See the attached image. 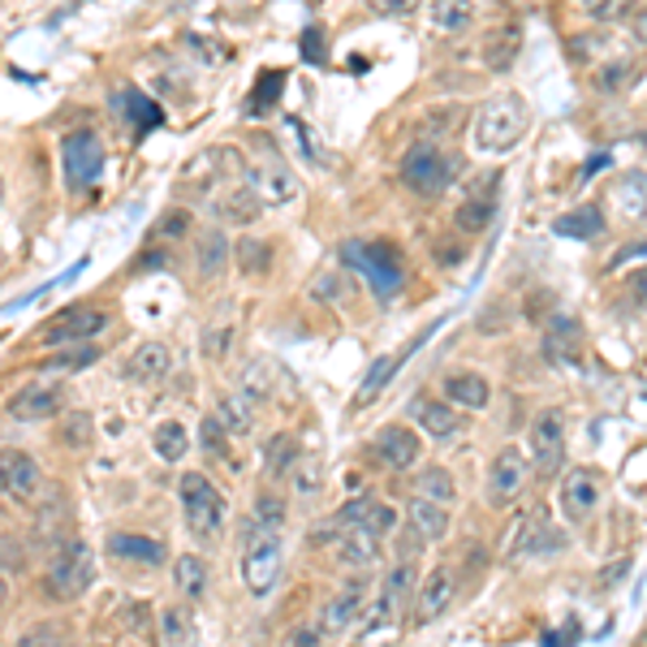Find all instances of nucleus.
Returning <instances> with one entry per match:
<instances>
[{"mask_svg": "<svg viewBox=\"0 0 647 647\" xmlns=\"http://www.w3.org/2000/svg\"><path fill=\"white\" fill-rule=\"evenodd\" d=\"M526 125H531V113L518 95H492L475 113V147L487 156H505L510 147L523 143Z\"/></svg>", "mask_w": 647, "mask_h": 647, "instance_id": "f257e3e1", "label": "nucleus"}, {"mask_svg": "<svg viewBox=\"0 0 647 647\" xmlns=\"http://www.w3.org/2000/svg\"><path fill=\"white\" fill-rule=\"evenodd\" d=\"M177 492H182V514H186L191 535L203 540V544H216L220 531H225V496H220V487L212 484L203 471H186Z\"/></svg>", "mask_w": 647, "mask_h": 647, "instance_id": "f03ea898", "label": "nucleus"}, {"mask_svg": "<svg viewBox=\"0 0 647 647\" xmlns=\"http://www.w3.org/2000/svg\"><path fill=\"white\" fill-rule=\"evenodd\" d=\"M458 173H462V161L453 152H445L441 143H414L402 161V182L423 199L445 195L449 186L458 182Z\"/></svg>", "mask_w": 647, "mask_h": 647, "instance_id": "7ed1b4c3", "label": "nucleus"}, {"mask_svg": "<svg viewBox=\"0 0 647 647\" xmlns=\"http://www.w3.org/2000/svg\"><path fill=\"white\" fill-rule=\"evenodd\" d=\"M91 578H95V557H91V548H86L82 540H70V544H61V553L48 562L43 592H48L52 600H79L82 592L91 587Z\"/></svg>", "mask_w": 647, "mask_h": 647, "instance_id": "20e7f679", "label": "nucleus"}, {"mask_svg": "<svg viewBox=\"0 0 647 647\" xmlns=\"http://www.w3.org/2000/svg\"><path fill=\"white\" fill-rule=\"evenodd\" d=\"M346 264L355 273H363V281L380 294V298H393L402 289V259L389 243H350L346 250Z\"/></svg>", "mask_w": 647, "mask_h": 647, "instance_id": "39448f33", "label": "nucleus"}, {"mask_svg": "<svg viewBox=\"0 0 647 647\" xmlns=\"http://www.w3.org/2000/svg\"><path fill=\"white\" fill-rule=\"evenodd\" d=\"M281 540L273 531L250 523V540H246V553H243V583L250 596H268L281 578Z\"/></svg>", "mask_w": 647, "mask_h": 647, "instance_id": "423d86ee", "label": "nucleus"}, {"mask_svg": "<svg viewBox=\"0 0 647 647\" xmlns=\"http://www.w3.org/2000/svg\"><path fill=\"white\" fill-rule=\"evenodd\" d=\"M61 168H65V182L70 191H91L104 173V143L95 130H74L65 134L61 143Z\"/></svg>", "mask_w": 647, "mask_h": 647, "instance_id": "0eeeda50", "label": "nucleus"}, {"mask_svg": "<svg viewBox=\"0 0 647 647\" xmlns=\"http://www.w3.org/2000/svg\"><path fill=\"white\" fill-rule=\"evenodd\" d=\"M246 186L259 203H289L298 195V177L285 168L273 147H264L255 161H246Z\"/></svg>", "mask_w": 647, "mask_h": 647, "instance_id": "6e6552de", "label": "nucleus"}, {"mask_svg": "<svg viewBox=\"0 0 647 647\" xmlns=\"http://www.w3.org/2000/svg\"><path fill=\"white\" fill-rule=\"evenodd\" d=\"M410 583H414V566L405 562L389 574V583H384V592L371 600V608L363 613V622H359V639H376V635H384L393 622H398V613H402L405 596H410Z\"/></svg>", "mask_w": 647, "mask_h": 647, "instance_id": "1a4fd4ad", "label": "nucleus"}, {"mask_svg": "<svg viewBox=\"0 0 647 647\" xmlns=\"http://www.w3.org/2000/svg\"><path fill=\"white\" fill-rule=\"evenodd\" d=\"M109 328V316L100 307H65L61 316H52L43 328V341L48 346H74V341H91Z\"/></svg>", "mask_w": 647, "mask_h": 647, "instance_id": "9d476101", "label": "nucleus"}, {"mask_svg": "<svg viewBox=\"0 0 647 647\" xmlns=\"http://www.w3.org/2000/svg\"><path fill=\"white\" fill-rule=\"evenodd\" d=\"M371 453H376V462H380L384 471H410V466L423 458V441H419L414 428L389 423V428H380V437L371 441Z\"/></svg>", "mask_w": 647, "mask_h": 647, "instance_id": "9b49d317", "label": "nucleus"}, {"mask_svg": "<svg viewBox=\"0 0 647 647\" xmlns=\"http://www.w3.org/2000/svg\"><path fill=\"white\" fill-rule=\"evenodd\" d=\"M531 453H535V471L540 475H557L562 462H566V428L562 419L548 410L531 423Z\"/></svg>", "mask_w": 647, "mask_h": 647, "instance_id": "f8f14e48", "label": "nucleus"}, {"mask_svg": "<svg viewBox=\"0 0 647 647\" xmlns=\"http://www.w3.org/2000/svg\"><path fill=\"white\" fill-rule=\"evenodd\" d=\"M40 492V462L22 449H0V496L31 501Z\"/></svg>", "mask_w": 647, "mask_h": 647, "instance_id": "ddd939ff", "label": "nucleus"}, {"mask_svg": "<svg viewBox=\"0 0 647 647\" xmlns=\"http://www.w3.org/2000/svg\"><path fill=\"white\" fill-rule=\"evenodd\" d=\"M526 480V462L523 453L510 445L501 449L496 458H492V471H487V501L501 510V505H510L514 496H518V487H523Z\"/></svg>", "mask_w": 647, "mask_h": 647, "instance_id": "4468645a", "label": "nucleus"}, {"mask_svg": "<svg viewBox=\"0 0 647 647\" xmlns=\"http://www.w3.org/2000/svg\"><path fill=\"white\" fill-rule=\"evenodd\" d=\"M337 526H363L376 540H384V535L398 531V510L384 505V501H376V496H355V501L337 514Z\"/></svg>", "mask_w": 647, "mask_h": 647, "instance_id": "2eb2a0df", "label": "nucleus"}, {"mask_svg": "<svg viewBox=\"0 0 647 647\" xmlns=\"http://www.w3.org/2000/svg\"><path fill=\"white\" fill-rule=\"evenodd\" d=\"M367 605V587L363 583H350V587H341L320 613V635L324 639H337V635H346L355 622H359V613Z\"/></svg>", "mask_w": 647, "mask_h": 647, "instance_id": "dca6fc26", "label": "nucleus"}, {"mask_svg": "<svg viewBox=\"0 0 647 647\" xmlns=\"http://www.w3.org/2000/svg\"><path fill=\"white\" fill-rule=\"evenodd\" d=\"M61 405H65V389L61 384H35V389H22V393L9 398V414L18 423H40V419L61 414Z\"/></svg>", "mask_w": 647, "mask_h": 647, "instance_id": "f3484780", "label": "nucleus"}, {"mask_svg": "<svg viewBox=\"0 0 647 647\" xmlns=\"http://www.w3.org/2000/svg\"><path fill=\"white\" fill-rule=\"evenodd\" d=\"M410 419L432 437V441H449V437H458L462 432V410L445 398H419V402L410 405Z\"/></svg>", "mask_w": 647, "mask_h": 647, "instance_id": "a211bd4d", "label": "nucleus"}, {"mask_svg": "<svg viewBox=\"0 0 647 647\" xmlns=\"http://www.w3.org/2000/svg\"><path fill=\"white\" fill-rule=\"evenodd\" d=\"M496 173H487L484 182L462 199V207H458V229L462 234H480V229H487L492 220H496Z\"/></svg>", "mask_w": 647, "mask_h": 647, "instance_id": "6ab92c4d", "label": "nucleus"}, {"mask_svg": "<svg viewBox=\"0 0 647 647\" xmlns=\"http://www.w3.org/2000/svg\"><path fill=\"white\" fill-rule=\"evenodd\" d=\"M600 505V480L592 471H569L562 480V510L569 523H583Z\"/></svg>", "mask_w": 647, "mask_h": 647, "instance_id": "aec40b11", "label": "nucleus"}, {"mask_svg": "<svg viewBox=\"0 0 647 647\" xmlns=\"http://www.w3.org/2000/svg\"><path fill=\"white\" fill-rule=\"evenodd\" d=\"M168 371H173V350H168L164 341H143V346L134 350L130 367H125V376L138 380V384H161Z\"/></svg>", "mask_w": 647, "mask_h": 647, "instance_id": "412c9836", "label": "nucleus"}, {"mask_svg": "<svg viewBox=\"0 0 647 647\" xmlns=\"http://www.w3.org/2000/svg\"><path fill=\"white\" fill-rule=\"evenodd\" d=\"M453 600V569L437 566L428 578H423V592H419V608H414V617H419V626H428V622H437L441 613L449 608Z\"/></svg>", "mask_w": 647, "mask_h": 647, "instance_id": "4be33fe9", "label": "nucleus"}, {"mask_svg": "<svg viewBox=\"0 0 647 647\" xmlns=\"http://www.w3.org/2000/svg\"><path fill=\"white\" fill-rule=\"evenodd\" d=\"M109 553L122 557L130 566H143V569H156L164 566V544L147 540V535H125V531H113L109 535Z\"/></svg>", "mask_w": 647, "mask_h": 647, "instance_id": "5701e85b", "label": "nucleus"}, {"mask_svg": "<svg viewBox=\"0 0 647 647\" xmlns=\"http://www.w3.org/2000/svg\"><path fill=\"white\" fill-rule=\"evenodd\" d=\"M337 557L346 566H376L380 562V540L371 531H363V526H341L337 531Z\"/></svg>", "mask_w": 647, "mask_h": 647, "instance_id": "b1692460", "label": "nucleus"}, {"mask_svg": "<svg viewBox=\"0 0 647 647\" xmlns=\"http://www.w3.org/2000/svg\"><path fill=\"white\" fill-rule=\"evenodd\" d=\"M410 531L419 535V544H437V540H445L449 505H437V501L414 496V501H410Z\"/></svg>", "mask_w": 647, "mask_h": 647, "instance_id": "393cba45", "label": "nucleus"}, {"mask_svg": "<svg viewBox=\"0 0 647 647\" xmlns=\"http://www.w3.org/2000/svg\"><path fill=\"white\" fill-rule=\"evenodd\" d=\"M445 402H453L458 410H484L492 402V389L475 371H453L445 380Z\"/></svg>", "mask_w": 647, "mask_h": 647, "instance_id": "a878e982", "label": "nucleus"}, {"mask_svg": "<svg viewBox=\"0 0 647 647\" xmlns=\"http://www.w3.org/2000/svg\"><path fill=\"white\" fill-rule=\"evenodd\" d=\"M229 259H234V246H229V238H225L220 229H203L199 234V277L216 281V277L229 268Z\"/></svg>", "mask_w": 647, "mask_h": 647, "instance_id": "bb28decb", "label": "nucleus"}, {"mask_svg": "<svg viewBox=\"0 0 647 647\" xmlns=\"http://www.w3.org/2000/svg\"><path fill=\"white\" fill-rule=\"evenodd\" d=\"M428 18L437 31H466L475 22V0H428Z\"/></svg>", "mask_w": 647, "mask_h": 647, "instance_id": "cd10ccee", "label": "nucleus"}, {"mask_svg": "<svg viewBox=\"0 0 647 647\" xmlns=\"http://www.w3.org/2000/svg\"><path fill=\"white\" fill-rule=\"evenodd\" d=\"M195 635H199V626H195V613L186 605H173L161 613L164 647H195Z\"/></svg>", "mask_w": 647, "mask_h": 647, "instance_id": "c85d7f7f", "label": "nucleus"}, {"mask_svg": "<svg viewBox=\"0 0 647 647\" xmlns=\"http://www.w3.org/2000/svg\"><path fill=\"white\" fill-rule=\"evenodd\" d=\"M229 437H246L250 428H255V414H250V402H246L243 393H220L216 398V414H212Z\"/></svg>", "mask_w": 647, "mask_h": 647, "instance_id": "c756f323", "label": "nucleus"}, {"mask_svg": "<svg viewBox=\"0 0 647 647\" xmlns=\"http://www.w3.org/2000/svg\"><path fill=\"white\" fill-rule=\"evenodd\" d=\"M617 212L626 220H644L647 216V173L644 168H630L617 186Z\"/></svg>", "mask_w": 647, "mask_h": 647, "instance_id": "7c9ffc66", "label": "nucleus"}, {"mask_svg": "<svg viewBox=\"0 0 647 647\" xmlns=\"http://www.w3.org/2000/svg\"><path fill=\"white\" fill-rule=\"evenodd\" d=\"M518 27H496L492 35H487V48H484V65L487 70H496V74H505L510 65H514V57H518Z\"/></svg>", "mask_w": 647, "mask_h": 647, "instance_id": "2f4dec72", "label": "nucleus"}, {"mask_svg": "<svg viewBox=\"0 0 647 647\" xmlns=\"http://www.w3.org/2000/svg\"><path fill=\"white\" fill-rule=\"evenodd\" d=\"M414 496L437 501V505H453L458 484H453V475H449L445 466H428V471H419V480H414Z\"/></svg>", "mask_w": 647, "mask_h": 647, "instance_id": "473e14b6", "label": "nucleus"}, {"mask_svg": "<svg viewBox=\"0 0 647 647\" xmlns=\"http://www.w3.org/2000/svg\"><path fill=\"white\" fill-rule=\"evenodd\" d=\"M173 578H177V592L186 600H203V592H207V562L195 557V553H186V557H177Z\"/></svg>", "mask_w": 647, "mask_h": 647, "instance_id": "72a5a7b5", "label": "nucleus"}, {"mask_svg": "<svg viewBox=\"0 0 647 647\" xmlns=\"http://www.w3.org/2000/svg\"><path fill=\"white\" fill-rule=\"evenodd\" d=\"M402 359L405 355H384V359H376V367L367 371V380H363V389H359V398H355V405L363 410V405H371L380 393H384V384L393 380V371L402 367Z\"/></svg>", "mask_w": 647, "mask_h": 647, "instance_id": "f704fd0d", "label": "nucleus"}, {"mask_svg": "<svg viewBox=\"0 0 647 647\" xmlns=\"http://www.w3.org/2000/svg\"><path fill=\"white\" fill-rule=\"evenodd\" d=\"M152 449L161 453L164 462H182L186 449H191V437H186V428H182L177 419H164L161 428L152 432Z\"/></svg>", "mask_w": 647, "mask_h": 647, "instance_id": "c9c22d12", "label": "nucleus"}, {"mask_svg": "<svg viewBox=\"0 0 647 647\" xmlns=\"http://www.w3.org/2000/svg\"><path fill=\"white\" fill-rule=\"evenodd\" d=\"M557 234H566V238H596V234H605V216H600V207H578V212H566L562 220H557Z\"/></svg>", "mask_w": 647, "mask_h": 647, "instance_id": "e433bc0d", "label": "nucleus"}, {"mask_svg": "<svg viewBox=\"0 0 647 647\" xmlns=\"http://www.w3.org/2000/svg\"><path fill=\"white\" fill-rule=\"evenodd\" d=\"M285 86V74L281 70H273V74H259V82H255V95L246 100V117H259L268 104H277V95H281Z\"/></svg>", "mask_w": 647, "mask_h": 647, "instance_id": "4c0bfd02", "label": "nucleus"}, {"mask_svg": "<svg viewBox=\"0 0 647 647\" xmlns=\"http://www.w3.org/2000/svg\"><path fill=\"white\" fill-rule=\"evenodd\" d=\"M264 458H268V475L277 480V475H289V471H294V462H298L302 453H298V445H294L289 437H273L268 449H264Z\"/></svg>", "mask_w": 647, "mask_h": 647, "instance_id": "58836bf2", "label": "nucleus"}, {"mask_svg": "<svg viewBox=\"0 0 647 647\" xmlns=\"http://www.w3.org/2000/svg\"><path fill=\"white\" fill-rule=\"evenodd\" d=\"M259 212V199L250 195V186H234V195L220 203V216H234V225H250Z\"/></svg>", "mask_w": 647, "mask_h": 647, "instance_id": "ea45409f", "label": "nucleus"}, {"mask_svg": "<svg viewBox=\"0 0 647 647\" xmlns=\"http://www.w3.org/2000/svg\"><path fill=\"white\" fill-rule=\"evenodd\" d=\"M268 393H273V384H268V367L264 363H250L243 376V398L250 405H264L268 402Z\"/></svg>", "mask_w": 647, "mask_h": 647, "instance_id": "a19ab883", "label": "nucleus"}, {"mask_svg": "<svg viewBox=\"0 0 647 647\" xmlns=\"http://www.w3.org/2000/svg\"><path fill=\"white\" fill-rule=\"evenodd\" d=\"M255 526H264V531H281L285 526V505H281V496H273V492H264L259 501H255Z\"/></svg>", "mask_w": 647, "mask_h": 647, "instance_id": "79ce46f5", "label": "nucleus"}, {"mask_svg": "<svg viewBox=\"0 0 647 647\" xmlns=\"http://www.w3.org/2000/svg\"><path fill=\"white\" fill-rule=\"evenodd\" d=\"M225 441H234V437H229V432H225V428H220L216 419H207V423H203V449H207V453H212L216 462L234 466V462H229V445H225Z\"/></svg>", "mask_w": 647, "mask_h": 647, "instance_id": "37998d69", "label": "nucleus"}, {"mask_svg": "<svg viewBox=\"0 0 647 647\" xmlns=\"http://www.w3.org/2000/svg\"><path fill=\"white\" fill-rule=\"evenodd\" d=\"M289 475H294V487H298V492H307V496H311V492H320L324 471H320V462H316V458H298Z\"/></svg>", "mask_w": 647, "mask_h": 647, "instance_id": "c03bdc74", "label": "nucleus"}, {"mask_svg": "<svg viewBox=\"0 0 647 647\" xmlns=\"http://www.w3.org/2000/svg\"><path fill=\"white\" fill-rule=\"evenodd\" d=\"M234 255H238V264H243L246 273H255V277H259V273L273 264V250H268L264 243H243L238 250H234Z\"/></svg>", "mask_w": 647, "mask_h": 647, "instance_id": "a18cd8bd", "label": "nucleus"}, {"mask_svg": "<svg viewBox=\"0 0 647 647\" xmlns=\"http://www.w3.org/2000/svg\"><path fill=\"white\" fill-rule=\"evenodd\" d=\"M100 359V350H91V346H79V350H70V355H57L48 371H79V367H91Z\"/></svg>", "mask_w": 647, "mask_h": 647, "instance_id": "49530a36", "label": "nucleus"}, {"mask_svg": "<svg viewBox=\"0 0 647 647\" xmlns=\"http://www.w3.org/2000/svg\"><path fill=\"white\" fill-rule=\"evenodd\" d=\"M583 9H587L596 22H613V18H622V13L630 9V0H583Z\"/></svg>", "mask_w": 647, "mask_h": 647, "instance_id": "de8ad7c7", "label": "nucleus"}, {"mask_svg": "<svg viewBox=\"0 0 647 647\" xmlns=\"http://www.w3.org/2000/svg\"><path fill=\"white\" fill-rule=\"evenodd\" d=\"M346 277H337V273H324L320 281H316V298H324V302H341L346 298Z\"/></svg>", "mask_w": 647, "mask_h": 647, "instance_id": "09e8293b", "label": "nucleus"}, {"mask_svg": "<svg viewBox=\"0 0 647 647\" xmlns=\"http://www.w3.org/2000/svg\"><path fill=\"white\" fill-rule=\"evenodd\" d=\"M320 626H294V630H285L281 647H320Z\"/></svg>", "mask_w": 647, "mask_h": 647, "instance_id": "8fccbe9b", "label": "nucleus"}, {"mask_svg": "<svg viewBox=\"0 0 647 647\" xmlns=\"http://www.w3.org/2000/svg\"><path fill=\"white\" fill-rule=\"evenodd\" d=\"M229 337H234V324L216 320V328H212V341H207L212 359H225V350H229Z\"/></svg>", "mask_w": 647, "mask_h": 647, "instance_id": "3c124183", "label": "nucleus"}, {"mask_svg": "<svg viewBox=\"0 0 647 647\" xmlns=\"http://www.w3.org/2000/svg\"><path fill=\"white\" fill-rule=\"evenodd\" d=\"M367 4H371L376 13H384V18H405V13H410L419 0H367Z\"/></svg>", "mask_w": 647, "mask_h": 647, "instance_id": "603ef678", "label": "nucleus"}, {"mask_svg": "<svg viewBox=\"0 0 647 647\" xmlns=\"http://www.w3.org/2000/svg\"><path fill=\"white\" fill-rule=\"evenodd\" d=\"M186 220H191V212H168L161 220V234L164 238H177V234H186Z\"/></svg>", "mask_w": 647, "mask_h": 647, "instance_id": "864d4df0", "label": "nucleus"}, {"mask_svg": "<svg viewBox=\"0 0 647 647\" xmlns=\"http://www.w3.org/2000/svg\"><path fill=\"white\" fill-rule=\"evenodd\" d=\"M324 35H320V27H311L307 35H302V48H307V61H324Z\"/></svg>", "mask_w": 647, "mask_h": 647, "instance_id": "5fc2aeb1", "label": "nucleus"}, {"mask_svg": "<svg viewBox=\"0 0 647 647\" xmlns=\"http://www.w3.org/2000/svg\"><path fill=\"white\" fill-rule=\"evenodd\" d=\"M86 428H91V419H86V414H74V419H70L65 441H70V445H82V441H86Z\"/></svg>", "mask_w": 647, "mask_h": 647, "instance_id": "6e6d98bb", "label": "nucleus"}, {"mask_svg": "<svg viewBox=\"0 0 647 647\" xmlns=\"http://www.w3.org/2000/svg\"><path fill=\"white\" fill-rule=\"evenodd\" d=\"M630 259H647V246H626L622 255H613V264H608V268H622V264H630Z\"/></svg>", "mask_w": 647, "mask_h": 647, "instance_id": "4d7b16f0", "label": "nucleus"}, {"mask_svg": "<svg viewBox=\"0 0 647 647\" xmlns=\"http://www.w3.org/2000/svg\"><path fill=\"white\" fill-rule=\"evenodd\" d=\"M635 40L639 43H647V0L635 9Z\"/></svg>", "mask_w": 647, "mask_h": 647, "instance_id": "13d9d810", "label": "nucleus"}, {"mask_svg": "<svg viewBox=\"0 0 647 647\" xmlns=\"http://www.w3.org/2000/svg\"><path fill=\"white\" fill-rule=\"evenodd\" d=\"M622 74H626V65H613V70H605V74H600V91H613V86H622Z\"/></svg>", "mask_w": 647, "mask_h": 647, "instance_id": "bf43d9fd", "label": "nucleus"}, {"mask_svg": "<svg viewBox=\"0 0 647 647\" xmlns=\"http://www.w3.org/2000/svg\"><path fill=\"white\" fill-rule=\"evenodd\" d=\"M635 294H639V302H647V273L635 277Z\"/></svg>", "mask_w": 647, "mask_h": 647, "instance_id": "052dcab7", "label": "nucleus"}, {"mask_svg": "<svg viewBox=\"0 0 647 647\" xmlns=\"http://www.w3.org/2000/svg\"><path fill=\"white\" fill-rule=\"evenodd\" d=\"M4 596H9V587H4V578H0V605H4Z\"/></svg>", "mask_w": 647, "mask_h": 647, "instance_id": "680f3d73", "label": "nucleus"}, {"mask_svg": "<svg viewBox=\"0 0 647 647\" xmlns=\"http://www.w3.org/2000/svg\"><path fill=\"white\" fill-rule=\"evenodd\" d=\"M0 199H4V182H0Z\"/></svg>", "mask_w": 647, "mask_h": 647, "instance_id": "e2e57ef3", "label": "nucleus"}, {"mask_svg": "<svg viewBox=\"0 0 647 647\" xmlns=\"http://www.w3.org/2000/svg\"><path fill=\"white\" fill-rule=\"evenodd\" d=\"M644 152H647V134H644Z\"/></svg>", "mask_w": 647, "mask_h": 647, "instance_id": "0e129e2a", "label": "nucleus"}]
</instances>
